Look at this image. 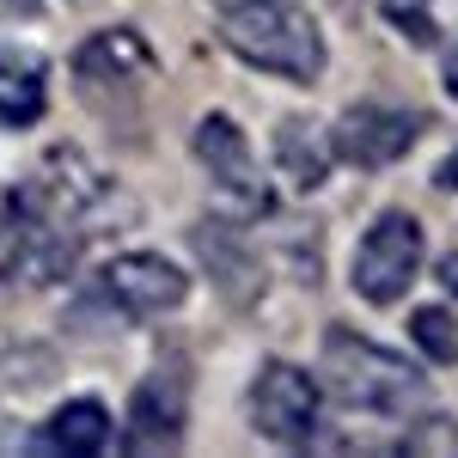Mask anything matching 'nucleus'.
Returning a JSON list of instances; mask_svg holds the SVG:
<instances>
[{
  "label": "nucleus",
  "mask_w": 458,
  "mask_h": 458,
  "mask_svg": "<svg viewBox=\"0 0 458 458\" xmlns=\"http://www.w3.org/2000/svg\"><path fill=\"white\" fill-rule=\"evenodd\" d=\"M214 31L257 73L287 86L324 80V31L300 0H214Z\"/></svg>",
  "instance_id": "obj_1"
},
{
  "label": "nucleus",
  "mask_w": 458,
  "mask_h": 458,
  "mask_svg": "<svg viewBox=\"0 0 458 458\" xmlns=\"http://www.w3.org/2000/svg\"><path fill=\"white\" fill-rule=\"evenodd\" d=\"M19 196H25L37 214H49L55 226H68L80 245H86V239H110V233H129V226L141 220L135 196H129L105 165H92L80 147H49L43 165H37V177Z\"/></svg>",
  "instance_id": "obj_2"
},
{
  "label": "nucleus",
  "mask_w": 458,
  "mask_h": 458,
  "mask_svg": "<svg viewBox=\"0 0 458 458\" xmlns=\"http://www.w3.org/2000/svg\"><path fill=\"white\" fill-rule=\"evenodd\" d=\"M324 379L336 386L343 403L373 410V416H397V410L428 403V373L422 367H416L410 354H391L386 343L349 330V324H330V330H324Z\"/></svg>",
  "instance_id": "obj_3"
},
{
  "label": "nucleus",
  "mask_w": 458,
  "mask_h": 458,
  "mask_svg": "<svg viewBox=\"0 0 458 458\" xmlns=\"http://www.w3.org/2000/svg\"><path fill=\"white\" fill-rule=\"evenodd\" d=\"M422 257H428L422 226H416L403 208H386L367 233H360L349 282H354V293H360L367 306H397V300L416 287V276H422Z\"/></svg>",
  "instance_id": "obj_4"
},
{
  "label": "nucleus",
  "mask_w": 458,
  "mask_h": 458,
  "mask_svg": "<svg viewBox=\"0 0 458 458\" xmlns=\"http://www.w3.org/2000/svg\"><path fill=\"white\" fill-rule=\"evenodd\" d=\"M250 422L276 446H312L318 422H324V391H318V379L306 367L269 360L257 373V386H250Z\"/></svg>",
  "instance_id": "obj_5"
},
{
  "label": "nucleus",
  "mask_w": 458,
  "mask_h": 458,
  "mask_svg": "<svg viewBox=\"0 0 458 458\" xmlns=\"http://www.w3.org/2000/svg\"><path fill=\"white\" fill-rule=\"evenodd\" d=\"M422 110L410 105H349L330 129V153L354 172H386L422 141Z\"/></svg>",
  "instance_id": "obj_6"
},
{
  "label": "nucleus",
  "mask_w": 458,
  "mask_h": 458,
  "mask_svg": "<svg viewBox=\"0 0 458 458\" xmlns=\"http://www.w3.org/2000/svg\"><path fill=\"white\" fill-rule=\"evenodd\" d=\"M105 300L123 318H165L190 300V276L159 250H129L105 263Z\"/></svg>",
  "instance_id": "obj_7"
},
{
  "label": "nucleus",
  "mask_w": 458,
  "mask_h": 458,
  "mask_svg": "<svg viewBox=\"0 0 458 458\" xmlns=\"http://www.w3.org/2000/svg\"><path fill=\"white\" fill-rule=\"evenodd\" d=\"M190 147H196V159H202V172L226 190V196H239V202H250L257 214H276V196H269V183H263V165H257V153H250L245 129L233 123V116H220V110H208L202 123H196V135H190Z\"/></svg>",
  "instance_id": "obj_8"
},
{
  "label": "nucleus",
  "mask_w": 458,
  "mask_h": 458,
  "mask_svg": "<svg viewBox=\"0 0 458 458\" xmlns=\"http://www.w3.org/2000/svg\"><path fill=\"white\" fill-rule=\"evenodd\" d=\"M13 208H19V233H13V245L0 250V257H6L0 276H6L13 287H55V282H68L80 239H73L68 226H55L49 214H37L25 196H19Z\"/></svg>",
  "instance_id": "obj_9"
},
{
  "label": "nucleus",
  "mask_w": 458,
  "mask_h": 458,
  "mask_svg": "<svg viewBox=\"0 0 458 458\" xmlns=\"http://www.w3.org/2000/svg\"><path fill=\"white\" fill-rule=\"evenodd\" d=\"M190 245L202 257L208 282L226 293V306H257V300H263V282H269V276H263V250L250 245L233 220H202V226H190Z\"/></svg>",
  "instance_id": "obj_10"
},
{
  "label": "nucleus",
  "mask_w": 458,
  "mask_h": 458,
  "mask_svg": "<svg viewBox=\"0 0 458 458\" xmlns=\"http://www.w3.org/2000/svg\"><path fill=\"white\" fill-rule=\"evenodd\" d=\"M153 73V49L135 31H98L73 49V86L86 98H129Z\"/></svg>",
  "instance_id": "obj_11"
},
{
  "label": "nucleus",
  "mask_w": 458,
  "mask_h": 458,
  "mask_svg": "<svg viewBox=\"0 0 458 458\" xmlns=\"http://www.w3.org/2000/svg\"><path fill=\"white\" fill-rule=\"evenodd\" d=\"M190 428V410H183V379L177 373H153L141 379L135 403H129V446L135 453H172Z\"/></svg>",
  "instance_id": "obj_12"
},
{
  "label": "nucleus",
  "mask_w": 458,
  "mask_h": 458,
  "mask_svg": "<svg viewBox=\"0 0 458 458\" xmlns=\"http://www.w3.org/2000/svg\"><path fill=\"white\" fill-rule=\"evenodd\" d=\"M49 110V62L37 49H0V129H37Z\"/></svg>",
  "instance_id": "obj_13"
},
{
  "label": "nucleus",
  "mask_w": 458,
  "mask_h": 458,
  "mask_svg": "<svg viewBox=\"0 0 458 458\" xmlns=\"http://www.w3.org/2000/svg\"><path fill=\"white\" fill-rule=\"evenodd\" d=\"M37 434H43V453H73V458H98V453L116 446V422H110V410L98 403V397L62 403Z\"/></svg>",
  "instance_id": "obj_14"
},
{
  "label": "nucleus",
  "mask_w": 458,
  "mask_h": 458,
  "mask_svg": "<svg viewBox=\"0 0 458 458\" xmlns=\"http://www.w3.org/2000/svg\"><path fill=\"white\" fill-rule=\"evenodd\" d=\"M276 172H282L287 190H318L324 177H330V165H336V153H330V135H318L306 116H287V123H276Z\"/></svg>",
  "instance_id": "obj_15"
},
{
  "label": "nucleus",
  "mask_w": 458,
  "mask_h": 458,
  "mask_svg": "<svg viewBox=\"0 0 458 458\" xmlns=\"http://www.w3.org/2000/svg\"><path fill=\"white\" fill-rule=\"evenodd\" d=\"M62 379V354L37 349V343H19V349L0 354V403H19L31 391H49Z\"/></svg>",
  "instance_id": "obj_16"
},
{
  "label": "nucleus",
  "mask_w": 458,
  "mask_h": 458,
  "mask_svg": "<svg viewBox=\"0 0 458 458\" xmlns=\"http://www.w3.org/2000/svg\"><path fill=\"white\" fill-rule=\"evenodd\" d=\"M410 343H416V354H428L434 367H458V318H453V306H416V312H410Z\"/></svg>",
  "instance_id": "obj_17"
},
{
  "label": "nucleus",
  "mask_w": 458,
  "mask_h": 458,
  "mask_svg": "<svg viewBox=\"0 0 458 458\" xmlns=\"http://www.w3.org/2000/svg\"><path fill=\"white\" fill-rule=\"evenodd\" d=\"M379 13H386L391 31H403L410 43H434V6L428 0H373Z\"/></svg>",
  "instance_id": "obj_18"
},
{
  "label": "nucleus",
  "mask_w": 458,
  "mask_h": 458,
  "mask_svg": "<svg viewBox=\"0 0 458 458\" xmlns=\"http://www.w3.org/2000/svg\"><path fill=\"white\" fill-rule=\"evenodd\" d=\"M403 453H458V422L453 416H422L403 428Z\"/></svg>",
  "instance_id": "obj_19"
},
{
  "label": "nucleus",
  "mask_w": 458,
  "mask_h": 458,
  "mask_svg": "<svg viewBox=\"0 0 458 458\" xmlns=\"http://www.w3.org/2000/svg\"><path fill=\"white\" fill-rule=\"evenodd\" d=\"M440 282H446V293L458 300V250H453V257H440Z\"/></svg>",
  "instance_id": "obj_20"
},
{
  "label": "nucleus",
  "mask_w": 458,
  "mask_h": 458,
  "mask_svg": "<svg viewBox=\"0 0 458 458\" xmlns=\"http://www.w3.org/2000/svg\"><path fill=\"white\" fill-rule=\"evenodd\" d=\"M440 86L458 98V43H453V55H446V68H440Z\"/></svg>",
  "instance_id": "obj_21"
},
{
  "label": "nucleus",
  "mask_w": 458,
  "mask_h": 458,
  "mask_svg": "<svg viewBox=\"0 0 458 458\" xmlns=\"http://www.w3.org/2000/svg\"><path fill=\"white\" fill-rule=\"evenodd\" d=\"M440 190H458V153L446 159V165H440Z\"/></svg>",
  "instance_id": "obj_22"
}]
</instances>
